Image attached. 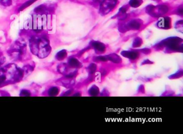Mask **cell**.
<instances>
[{
  "label": "cell",
  "instance_id": "1",
  "mask_svg": "<svg viewBox=\"0 0 183 134\" xmlns=\"http://www.w3.org/2000/svg\"><path fill=\"white\" fill-rule=\"evenodd\" d=\"M118 0H103L102 1L100 10L103 13H107L114 8L117 4Z\"/></svg>",
  "mask_w": 183,
  "mask_h": 134
},
{
  "label": "cell",
  "instance_id": "2",
  "mask_svg": "<svg viewBox=\"0 0 183 134\" xmlns=\"http://www.w3.org/2000/svg\"><path fill=\"white\" fill-rule=\"evenodd\" d=\"M168 8L167 5H160L158 6H154V5H148L147 8V11L151 14H163L165 13L167 11Z\"/></svg>",
  "mask_w": 183,
  "mask_h": 134
},
{
  "label": "cell",
  "instance_id": "3",
  "mask_svg": "<svg viewBox=\"0 0 183 134\" xmlns=\"http://www.w3.org/2000/svg\"><path fill=\"white\" fill-rule=\"evenodd\" d=\"M142 2V0H130V5L132 7L136 8L140 6Z\"/></svg>",
  "mask_w": 183,
  "mask_h": 134
},
{
  "label": "cell",
  "instance_id": "4",
  "mask_svg": "<svg viewBox=\"0 0 183 134\" xmlns=\"http://www.w3.org/2000/svg\"><path fill=\"white\" fill-rule=\"evenodd\" d=\"M37 0H29V1H28L27 2H26L25 3L23 4V5H22V7L20 9V11H22L23 10H24L25 8H26V7H29V5H31L35 1H36Z\"/></svg>",
  "mask_w": 183,
  "mask_h": 134
},
{
  "label": "cell",
  "instance_id": "5",
  "mask_svg": "<svg viewBox=\"0 0 183 134\" xmlns=\"http://www.w3.org/2000/svg\"><path fill=\"white\" fill-rule=\"evenodd\" d=\"M11 2V0H0V3L4 6H10Z\"/></svg>",
  "mask_w": 183,
  "mask_h": 134
},
{
  "label": "cell",
  "instance_id": "6",
  "mask_svg": "<svg viewBox=\"0 0 183 134\" xmlns=\"http://www.w3.org/2000/svg\"><path fill=\"white\" fill-rule=\"evenodd\" d=\"M154 1H159V0H154Z\"/></svg>",
  "mask_w": 183,
  "mask_h": 134
}]
</instances>
